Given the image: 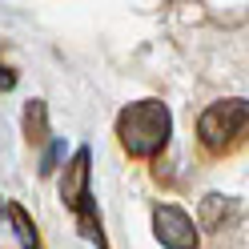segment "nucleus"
<instances>
[{
  "label": "nucleus",
  "instance_id": "nucleus-4",
  "mask_svg": "<svg viewBox=\"0 0 249 249\" xmlns=\"http://www.w3.org/2000/svg\"><path fill=\"white\" fill-rule=\"evenodd\" d=\"M60 201L76 213V221L92 213V205H89V201H92L89 197V149H76L72 161L65 165V177H60Z\"/></svg>",
  "mask_w": 249,
  "mask_h": 249
},
{
  "label": "nucleus",
  "instance_id": "nucleus-3",
  "mask_svg": "<svg viewBox=\"0 0 249 249\" xmlns=\"http://www.w3.org/2000/svg\"><path fill=\"white\" fill-rule=\"evenodd\" d=\"M153 233L165 249H197V225L189 213H181L177 205H157L153 209Z\"/></svg>",
  "mask_w": 249,
  "mask_h": 249
},
{
  "label": "nucleus",
  "instance_id": "nucleus-5",
  "mask_svg": "<svg viewBox=\"0 0 249 249\" xmlns=\"http://www.w3.org/2000/svg\"><path fill=\"white\" fill-rule=\"evenodd\" d=\"M8 217H12V225H17V233L24 237V245H28V249H40V237H36V225L28 221V213H24L20 205H8Z\"/></svg>",
  "mask_w": 249,
  "mask_h": 249
},
{
  "label": "nucleus",
  "instance_id": "nucleus-1",
  "mask_svg": "<svg viewBox=\"0 0 249 249\" xmlns=\"http://www.w3.org/2000/svg\"><path fill=\"white\" fill-rule=\"evenodd\" d=\"M169 133H173V117L161 101H137L117 117V141L129 157H157L169 145Z\"/></svg>",
  "mask_w": 249,
  "mask_h": 249
},
{
  "label": "nucleus",
  "instance_id": "nucleus-6",
  "mask_svg": "<svg viewBox=\"0 0 249 249\" xmlns=\"http://www.w3.org/2000/svg\"><path fill=\"white\" fill-rule=\"evenodd\" d=\"M24 124H28V141H44V105H40V101L28 105Z\"/></svg>",
  "mask_w": 249,
  "mask_h": 249
},
{
  "label": "nucleus",
  "instance_id": "nucleus-2",
  "mask_svg": "<svg viewBox=\"0 0 249 249\" xmlns=\"http://www.w3.org/2000/svg\"><path fill=\"white\" fill-rule=\"evenodd\" d=\"M197 137L205 145V153H213V157H225V153L241 149L249 141V101L229 97V101L209 105L197 117Z\"/></svg>",
  "mask_w": 249,
  "mask_h": 249
},
{
  "label": "nucleus",
  "instance_id": "nucleus-7",
  "mask_svg": "<svg viewBox=\"0 0 249 249\" xmlns=\"http://www.w3.org/2000/svg\"><path fill=\"white\" fill-rule=\"evenodd\" d=\"M12 85H17V72H12V69H4V65H0V89H12Z\"/></svg>",
  "mask_w": 249,
  "mask_h": 249
}]
</instances>
